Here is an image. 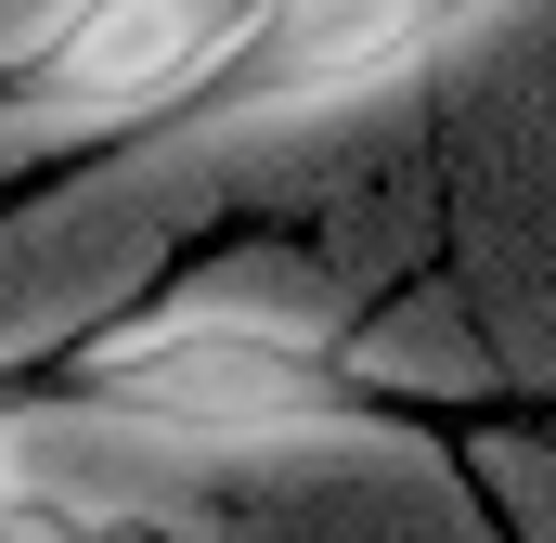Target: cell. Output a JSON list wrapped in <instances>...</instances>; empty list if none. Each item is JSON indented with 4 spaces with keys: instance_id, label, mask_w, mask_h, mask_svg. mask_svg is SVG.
Returning a JSON list of instances; mask_svg holds the SVG:
<instances>
[{
    "instance_id": "277c9868",
    "label": "cell",
    "mask_w": 556,
    "mask_h": 543,
    "mask_svg": "<svg viewBox=\"0 0 556 543\" xmlns=\"http://www.w3.org/2000/svg\"><path fill=\"white\" fill-rule=\"evenodd\" d=\"M466 479L492 505V531L518 543H556V402H518V414H466Z\"/></svg>"
},
{
    "instance_id": "5b68a950",
    "label": "cell",
    "mask_w": 556,
    "mask_h": 543,
    "mask_svg": "<svg viewBox=\"0 0 556 543\" xmlns=\"http://www.w3.org/2000/svg\"><path fill=\"white\" fill-rule=\"evenodd\" d=\"M91 142H117V130H104V117H78L52 78H13V91H0V194H13V181H39V168H65V155H91Z\"/></svg>"
},
{
    "instance_id": "6da1fadb",
    "label": "cell",
    "mask_w": 556,
    "mask_h": 543,
    "mask_svg": "<svg viewBox=\"0 0 556 543\" xmlns=\"http://www.w3.org/2000/svg\"><path fill=\"white\" fill-rule=\"evenodd\" d=\"M311 233L363 298L440 260H556V0H453L427 39V130Z\"/></svg>"
},
{
    "instance_id": "7a4b0ae2",
    "label": "cell",
    "mask_w": 556,
    "mask_h": 543,
    "mask_svg": "<svg viewBox=\"0 0 556 543\" xmlns=\"http://www.w3.org/2000/svg\"><path fill=\"white\" fill-rule=\"evenodd\" d=\"M181 247H194V207L168 194L142 130L13 181L0 194V389L13 376H65Z\"/></svg>"
},
{
    "instance_id": "3957f363",
    "label": "cell",
    "mask_w": 556,
    "mask_h": 543,
    "mask_svg": "<svg viewBox=\"0 0 556 543\" xmlns=\"http://www.w3.org/2000/svg\"><path fill=\"white\" fill-rule=\"evenodd\" d=\"M337 363H350V389L415 402L440 427L556 402V260H440L389 285Z\"/></svg>"
}]
</instances>
